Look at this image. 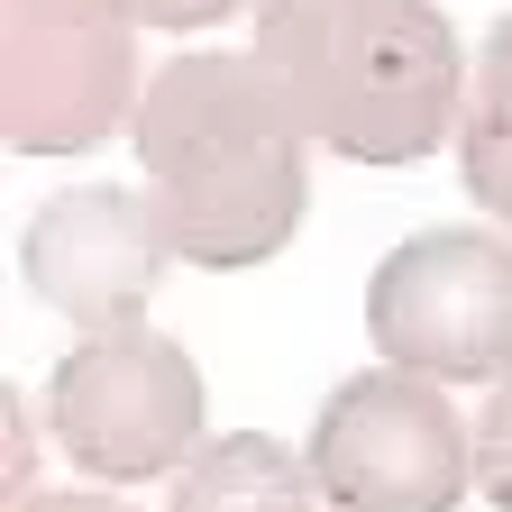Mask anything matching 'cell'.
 <instances>
[{
  "instance_id": "cell-1",
  "label": "cell",
  "mask_w": 512,
  "mask_h": 512,
  "mask_svg": "<svg viewBox=\"0 0 512 512\" xmlns=\"http://www.w3.org/2000/svg\"><path fill=\"white\" fill-rule=\"evenodd\" d=\"M128 138H138L147 202L174 266L238 275V266H266L302 229L311 128L293 119L284 83L256 55H165Z\"/></svg>"
},
{
  "instance_id": "cell-2",
  "label": "cell",
  "mask_w": 512,
  "mask_h": 512,
  "mask_svg": "<svg viewBox=\"0 0 512 512\" xmlns=\"http://www.w3.org/2000/svg\"><path fill=\"white\" fill-rule=\"evenodd\" d=\"M247 55L348 165H421L467 110L476 74L439 0H256Z\"/></svg>"
},
{
  "instance_id": "cell-3",
  "label": "cell",
  "mask_w": 512,
  "mask_h": 512,
  "mask_svg": "<svg viewBox=\"0 0 512 512\" xmlns=\"http://www.w3.org/2000/svg\"><path fill=\"white\" fill-rule=\"evenodd\" d=\"M366 330L384 366L430 384H512V238L421 229L366 275Z\"/></svg>"
},
{
  "instance_id": "cell-4",
  "label": "cell",
  "mask_w": 512,
  "mask_h": 512,
  "mask_svg": "<svg viewBox=\"0 0 512 512\" xmlns=\"http://www.w3.org/2000/svg\"><path fill=\"white\" fill-rule=\"evenodd\" d=\"M311 476L330 512H458L476 485V430H458L430 375L366 366L311 412Z\"/></svg>"
},
{
  "instance_id": "cell-5",
  "label": "cell",
  "mask_w": 512,
  "mask_h": 512,
  "mask_svg": "<svg viewBox=\"0 0 512 512\" xmlns=\"http://www.w3.org/2000/svg\"><path fill=\"white\" fill-rule=\"evenodd\" d=\"M46 421L64 458L101 485H147L202 458V366L165 330H101L46 375Z\"/></svg>"
},
{
  "instance_id": "cell-6",
  "label": "cell",
  "mask_w": 512,
  "mask_h": 512,
  "mask_svg": "<svg viewBox=\"0 0 512 512\" xmlns=\"http://www.w3.org/2000/svg\"><path fill=\"white\" fill-rule=\"evenodd\" d=\"M0 37V138L19 156H83L138 119V46L110 0H0Z\"/></svg>"
},
{
  "instance_id": "cell-7",
  "label": "cell",
  "mask_w": 512,
  "mask_h": 512,
  "mask_svg": "<svg viewBox=\"0 0 512 512\" xmlns=\"http://www.w3.org/2000/svg\"><path fill=\"white\" fill-rule=\"evenodd\" d=\"M165 229L156 202L128 183H64L55 202H37V220L19 229V275L46 311H64L83 339L101 330H147V293L165 275Z\"/></svg>"
},
{
  "instance_id": "cell-8",
  "label": "cell",
  "mask_w": 512,
  "mask_h": 512,
  "mask_svg": "<svg viewBox=\"0 0 512 512\" xmlns=\"http://www.w3.org/2000/svg\"><path fill=\"white\" fill-rule=\"evenodd\" d=\"M174 512H330V494H320L311 458H293L284 439L229 430V439H211L202 458L183 467Z\"/></svg>"
},
{
  "instance_id": "cell-9",
  "label": "cell",
  "mask_w": 512,
  "mask_h": 512,
  "mask_svg": "<svg viewBox=\"0 0 512 512\" xmlns=\"http://www.w3.org/2000/svg\"><path fill=\"white\" fill-rule=\"evenodd\" d=\"M458 174H467V192L494 220H512V10L476 46L467 110H458Z\"/></svg>"
},
{
  "instance_id": "cell-10",
  "label": "cell",
  "mask_w": 512,
  "mask_h": 512,
  "mask_svg": "<svg viewBox=\"0 0 512 512\" xmlns=\"http://www.w3.org/2000/svg\"><path fill=\"white\" fill-rule=\"evenodd\" d=\"M476 494L512 512V384H494V403L476 412Z\"/></svg>"
},
{
  "instance_id": "cell-11",
  "label": "cell",
  "mask_w": 512,
  "mask_h": 512,
  "mask_svg": "<svg viewBox=\"0 0 512 512\" xmlns=\"http://www.w3.org/2000/svg\"><path fill=\"white\" fill-rule=\"evenodd\" d=\"M110 10H119L128 28H211V19L238 10V0H110Z\"/></svg>"
},
{
  "instance_id": "cell-12",
  "label": "cell",
  "mask_w": 512,
  "mask_h": 512,
  "mask_svg": "<svg viewBox=\"0 0 512 512\" xmlns=\"http://www.w3.org/2000/svg\"><path fill=\"white\" fill-rule=\"evenodd\" d=\"M0 412H10V448H0V485H10V503L37 485V430H28V403H19V384L0 394ZM37 503V494H28Z\"/></svg>"
},
{
  "instance_id": "cell-13",
  "label": "cell",
  "mask_w": 512,
  "mask_h": 512,
  "mask_svg": "<svg viewBox=\"0 0 512 512\" xmlns=\"http://www.w3.org/2000/svg\"><path fill=\"white\" fill-rule=\"evenodd\" d=\"M28 512H138V503H119V494H37Z\"/></svg>"
}]
</instances>
